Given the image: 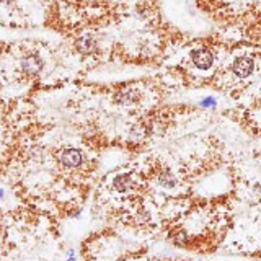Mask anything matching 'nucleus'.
Masks as SVG:
<instances>
[{"mask_svg": "<svg viewBox=\"0 0 261 261\" xmlns=\"http://www.w3.org/2000/svg\"><path fill=\"white\" fill-rule=\"evenodd\" d=\"M193 62H195V65L197 67V69H209L211 65H212L214 62V56L212 52H209L208 49H199V51H195L193 52Z\"/></svg>", "mask_w": 261, "mask_h": 261, "instance_id": "f257e3e1", "label": "nucleus"}, {"mask_svg": "<svg viewBox=\"0 0 261 261\" xmlns=\"http://www.w3.org/2000/svg\"><path fill=\"white\" fill-rule=\"evenodd\" d=\"M233 72H235L237 77L245 79L253 72V59L250 57H238V59L233 62Z\"/></svg>", "mask_w": 261, "mask_h": 261, "instance_id": "f03ea898", "label": "nucleus"}, {"mask_svg": "<svg viewBox=\"0 0 261 261\" xmlns=\"http://www.w3.org/2000/svg\"><path fill=\"white\" fill-rule=\"evenodd\" d=\"M82 152L77 150V148H65L61 154V162L64 166H69V168H74V166H79L82 163Z\"/></svg>", "mask_w": 261, "mask_h": 261, "instance_id": "7ed1b4c3", "label": "nucleus"}, {"mask_svg": "<svg viewBox=\"0 0 261 261\" xmlns=\"http://www.w3.org/2000/svg\"><path fill=\"white\" fill-rule=\"evenodd\" d=\"M21 69H23L25 74L36 75L43 69V61L39 59V56H36V54H30V56H26L25 59L21 61Z\"/></svg>", "mask_w": 261, "mask_h": 261, "instance_id": "20e7f679", "label": "nucleus"}, {"mask_svg": "<svg viewBox=\"0 0 261 261\" xmlns=\"http://www.w3.org/2000/svg\"><path fill=\"white\" fill-rule=\"evenodd\" d=\"M75 48L79 49V52H83V54H92L95 52L97 49V39L93 38V36H82V38L77 39V43H75Z\"/></svg>", "mask_w": 261, "mask_h": 261, "instance_id": "39448f33", "label": "nucleus"}, {"mask_svg": "<svg viewBox=\"0 0 261 261\" xmlns=\"http://www.w3.org/2000/svg\"><path fill=\"white\" fill-rule=\"evenodd\" d=\"M114 188L119 193H128L134 188V179L130 178V175H119L114 178Z\"/></svg>", "mask_w": 261, "mask_h": 261, "instance_id": "423d86ee", "label": "nucleus"}, {"mask_svg": "<svg viewBox=\"0 0 261 261\" xmlns=\"http://www.w3.org/2000/svg\"><path fill=\"white\" fill-rule=\"evenodd\" d=\"M139 100V93L136 90H126V92H121L118 95V101L121 105H134Z\"/></svg>", "mask_w": 261, "mask_h": 261, "instance_id": "0eeeda50", "label": "nucleus"}, {"mask_svg": "<svg viewBox=\"0 0 261 261\" xmlns=\"http://www.w3.org/2000/svg\"><path fill=\"white\" fill-rule=\"evenodd\" d=\"M159 183L162 184V186H165V188H173L175 184H177V179H175L173 173H170L168 170H165V172L160 173Z\"/></svg>", "mask_w": 261, "mask_h": 261, "instance_id": "6e6552de", "label": "nucleus"}, {"mask_svg": "<svg viewBox=\"0 0 261 261\" xmlns=\"http://www.w3.org/2000/svg\"><path fill=\"white\" fill-rule=\"evenodd\" d=\"M202 105H204V106H212L214 100H204V101H202Z\"/></svg>", "mask_w": 261, "mask_h": 261, "instance_id": "1a4fd4ad", "label": "nucleus"}, {"mask_svg": "<svg viewBox=\"0 0 261 261\" xmlns=\"http://www.w3.org/2000/svg\"><path fill=\"white\" fill-rule=\"evenodd\" d=\"M2 195H3V191H2V190H0V197H2Z\"/></svg>", "mask_w": 261, "mask_h": 261, "instance_id": "9d476101", "label": "nucleus"}]
</instances>
